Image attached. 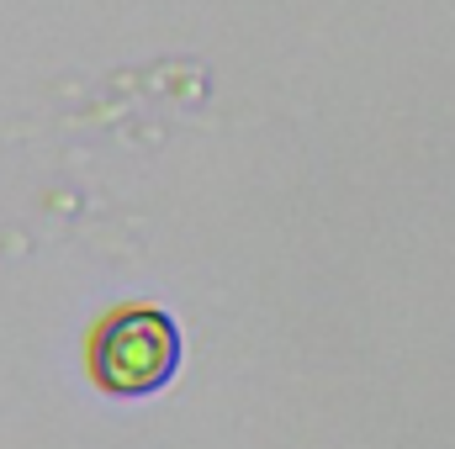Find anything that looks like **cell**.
<instances>
[{"mask_svg": "<svg viewBox=\"0 0 455 449\" xmlns=\"http://www.w3.org/2000/svg\"><path fill=\"white\" fill-rule=\"evenodd\" d=\"M186 338L164 307H122L91 338V375L107 397H154L180 375Z\"/></svg>", "mask_w": 455, "mask_h": 449, "instance_id": "cell-1", "label": "cell"}]
</instances>
